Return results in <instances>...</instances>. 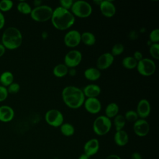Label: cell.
I'll list each match as a JSON object with an SVG mask.
<instances>
[{
	"label": "cell",
	"instance_id": "cell-1",
	"mask_svg": "<svg viewBox=\"0 0 159 159\" xmlns=\"http://www.w3.org/2000/svg\"><path fill=\"white\" fill-rule=\"evenodd\" d=\"M61 97L65 104L74 109L81 107L85 101L82 89L75 86L65 87L61 92Z\"/></svg>",
	"mask_w": 159,
	"mask_h": 159
},
{
	"label": "cell",
	"instance_id": "cell-2",
	"mask_svg": "<svg viewBox=\"0 0 159 159\" xmlns=\"http://www.w3.org/2000/svg\"><path fill=\"white\" fill-rule=\"evenodd\" d=\"M50 20L55 29L65 30L73 26L75 22V17L71 11L58 6L53 10Z\"/></svg>",
	"mask_w": 159,
	"mask_h": 159
},
{
	"label": "cell",
	"instance_id": "cell-3",
	"mask_svg": "<svg viewBox=\"0 0 159 159\" xmlns=\"http://www.w3.org/2000/svg\"><path fill=\"white\" fill-rule=\"evenodd\" d=\"M2 44L5 48L14 50L19 48L22 43V35L15 27H9L4 30L2 35Z\"/></svg>",
	"mask_w": 159,
	"mask_h": 159
},
{
	"label": "cell",
	"instance_id": "cell-4",
	"mask_svg": "<svg viewBox=\"0 0 159 159\" xmlns=\"http://www.w3.org/2000/svg\"><path fill=\"white\" fill-rule=\"evenodd\" d=\"M53 9L47 5H40L32 9L30 14L31 18L39 22H47L51 19Z\"/></svg>",
	"mask_w": 159,
	"mask_h": 159
},
{
	"label": "cell",
	"instance_id": "cell-5",
	"mask_svg": "<svg viewBox=\"0 0 159 159\" xmlns=\"http://www.w3.org/2000/svg\"><path fill=\"white\" fill-rule=\"evenodd\" d=\"M70 10L75 17L86 18L90 16L92 14L93 8L90 4L87 1L79 0L74 1Z\"/></svg>",
	"mask_w": 159,
	"mask_h": 159
},
{
	"label": "cell",
	"instance_id": "cell-6",
	"mask_svg": "<svg viewBox=\"0 0 159 159\" xmlns=\"http://www.w3.org/2000/svg\"><path fill=\"white\" fill-rule=\"evenodd\" d=\"M112 122L106 116L102 115L97 117L93 124L94 132L99 136L107 134L111 129Z\"/></svg>",
	"mask_w": 159,
	"mask_h": 159
},
{
	"label": "cell",
	"instance_id": "cell-7",
	"mask_svg": "<svg viewBox=\"0 0 159 159\" xmlns=\"http://www.w3.org/2000/svg\"><path fill=\"white\" fill-rule=\"evenodd\" d=\"M136 68L139 73L142 76H150L154 74L157 66L153 60L148 58H143L138 61Z\"/></svg>",
	"mask_w": 159,
	"mask_h": 159
},
{
	"label": "cell",
	"instance_id": "cell-8",
	"mask_svg": "<svg viewBox=\"0 0 159 159\" xmlns=\"http://www.w3.org/2000/svg\"><path fill=\"white\" fill-rule=\"evenodd\" d=\"M46 122L50 126L58 127L63 123L64 117L61 111L57 109H52L47 111L45 114Z\"/></svg>",
	"mask_w": 159,
	"mask_h": 159
},
{
	"label": "cell",
	"instance_id": "cell-9",
	"mask_svg": "<svg viewBox=\"0 0 159 159\" xmlns=\"http://www.w3.org/2000/svg\"><path fill=\"white\" fill-rule=\"evenodd\" d=\"M82 60V54L77 50L69 51L65 56L64 64L70 68H74L78 66Z\"/></svg>",
	"mask_w": 159,
	"mask_h": 159
},
{
	"label": "cell",
	"instance_id": "cell-10",
	"mask_svg": "<svg viewBox=\"0 0 159 159\" xmlns=\"http://www.w3.org/2000/svg\"><path fill=\"white\" fill-rule=\"evenodd\" d=\"M65 45L69 48H75L81 42V34L77 30H71L66 33L64 36Z\"/></svg>",
	"mask_w": 159,
	"mask_h": 159
},
{
	"label": "cell",
	"instance_id": "cell-11",
	"mask_svg": "<svg viewBox=\"0 0 159 159\" xmlns=\"http://www.w3.org/2000/svg\"><path fill=\"white\" fill-rule=\"evenodd\" d=\"M133 130L137 136L145 137L149 133L150 125L145 119H139L134 122Z\"/></svg>",
	"mask_w": 159,
	"mask_h": 159
},
{
	"label": "cell",
	"instance_id": "cell-12",
	"mask_svg": "<svg viewBox=\"0 0 159 159\" xmlns=\"http://www.w3.org/2000/svg\"><path fill=\"white\" fill-rule=\"evenodd\" d=\"M114 61V57L109 52L101 54L96 60V67L99 70H104L109 68Z\"/></svg>",
	"mask_w": 159,
	"mask_h": 159
},
{
	"label": "cell",
	"instance_id": "cell-13",
	"mask_svg": "<svg viewBox=\"0 0 159 159\" xmlns=\"http://www.w3.org/2000/svg\"><path fill=\"white\" fill-rule=\"evenodd\" d=\"M83 105L86 111L92 114H98L102 108L101 103L97 98L85 99Z\"/></svg>",
	"mask_w": 159,
	"mask_h": 159
},
{
	"label": "cell",
	"instance_id": "cell-14",
	"mask_svg": "<svg viewBox=\"0 0 159 159\" xmlns=\"http://www.w3.org/2000/svg\"><path fill=\"white\" fill-rule=\"evenodd\" d=\"M151 106L149 101L146 99H140L137 106L136 112L140 119H145L150 114Z\"/></svg>",
	"mask_w": 159,
	"mask_h": 159
},
{
	"label": "cell",
	"instance_id": "cell-15",
	"mask_svg": "<svg viewBox=\"0 0 159 159\" xmlns=\"http://www.w3.org/2000/svg\"><path fill=\"white\" fill-rule=\"evenodd\" d=\"M101 14L106 17H112L116 12V8L114 3L109 0L102 1L99 6Z\"/></svg>",
	"mask_w": 159,
	"mask_h": 159
},
{
	"label": "cell",
	"instance_id": "cell-16",
	"mask_svg": "<svg viewBox=\"0 0 159 159\" xmlns=\"http://www.w3.org/2000/svg\"><path fill=\"white\" fill-rule=\"evenodd\" d=\"M99 149V142L97 139L93 138L88 140L84 145V153L89 157L96 154Z\"/></svg>",
	"mask_w": 159,
	"mask_h": 159
},
{
	"label": "cell",
	"instance_id": "cell-17",
	"mask_svg": "<svg viewBox=\"0 0 159 159\" xmlns=\"http://www.w3.org/2000/svg\"><path fill=\"white\" fill-rule=\"evenodd\" d=\"M83 94L87 98H97L101 92V89L99 86L95 84H89L86 85L82 89Z\"/></svg>",
	"mask_w": 159,
	"mask_h": 159
},
{
	"label": "cell",
	"instance_id": "cell-18",
	"mask_svg": "<svg viewBox=\"0 0 159 159\" xmlns=\"http://www.w3.org/2000/svg\"><path fill=\"white\" fill-rule=\"evenodd\" d=\"M14 117V109L6 105L0 106V121L7 122L13 119Z\"/></svg>",
	"mask_w": 159,
	"mask_h": 159
},
{
	"label": "cell",
	"instance_id": "cell-19",
	"mask_svg": "<svg viewBox=\"0 0 159 159\" xmlns=\"http://www.w3.org/2000/svg\"><path fill=\"white\" fill-rule=\"evenodd\" d=\"M128 134L124 130H117L114 134V140L116 144L119 147H123L129 142Z\"/></svg>",
	"mask_w": 159,
	"mask_h": 159
},
{
	"label": "cell",
	"instance_id": "cell-20",
	"mask_svg": "<svg viewBox=\"0 0 159 159\" xmlns=\"http://www.w3.org/2000/svg\"><path fill=\"white\" fill-rule=\"evenodd\" d=\"M84 76L88 80L94 81L101 77V71L97 68L90 67L85 70Z\"/></svg>",
	"mask_w": 159,
	"mask_h": 159
},
{
	"label": "cell",
	"instance_id": "cell-21",
	"mask_svg": "<svg viewBox=\"0 0 159 159\" xmlns=\"http://www.w3.org/2000/svg\"><path fill=\"white\" fill-rule=\"evenodd\" d=\"M119 107L116 102H111L107 105L105 109V116L109 119L114 118L119 114Z\"/></svg>",
	"mask_w": 159,
	"mask_h": 159
},
{
	"label": "cell",
	"instance_id": "cell-22",
	"mask_svg": "<svg viewBox=\"0 0 159 159\" xmlns=\"http://www.w3.org/2000/svg\"><path fill=\"white\" fill-rule=\"evenodd\" d=\"M68 68L64 63L57 64L53 69V74L57 78H62L68 74Z\"/></svg>",
	"mask_w": 159,
	"mask_h": 159
},
{
	"label": "cell",
	"instance_id": "cell-23",
	"mask_svg": "<svg viewBox=\"0 0 159 159\" xmlns=\"http://www.w3.org/2000/svg\"><path fill=\"white\" fill-rule=\"evenodd\" d=\"M95 35L90 32H84L81 34V42L87 46H92L96 43Z\"/></svg>",
	"mask_w": 159,
	"mask_h": 159
},
{
	"label": "cell",
	"instance_id": "cell-24",
	"mask_svg": "<svg viewBox=\"0 0 159 159\" xmlns=\"http://www.w3.org/2000/svg\"><path fill=\"white\" fill-rule=\"evenodd\" d=\"M14 75L10 71H4L0 75V83L3 86H8L13 83Z\"/></svg>",
	"mask_w": 159,
	"mask_h": 159
},
{
	"label": "cell",
	"instance_id": "cell-25",
	"mask_svg": "<svg viewBox=\"0 0 159 159\" xmlns=\"http://www.w3.org/2000/svg\"><path fill=\"white\" fill-rule=\"evenodd\" d=\"M61 133L66 137L72 136L75 134V127L74 126L68 122H63L60 127Z\"/></svg>",
	"mask_w": 159,
	"mask_h": 159
},
{
	"label": "cell",
	"instance_id": "cell-26",
	"mask_svg": "<svg viewBox=\"0 0 159 159\" xmlns=\"http://www.w3.org/2000/svg\"><path fill=\"white\" fill-rule=\"evenodd\" d=\"M138 61L135 60V58L133 57L128 56L124 57L122 60V66L129 70H132L135 68H136Z\"/></svg>",
	"mask_w": 159,
	"mask_h": 159
},
{
	"label": "cell",
	"instance_id": "cell-27",
	"mask_svg": "<svg viewBox=\"0 0 159 159\" xmlns=\"http://www.w3.org/2000/svg\"><path fill=\"white\" fill-rule=\"evenodd\" d=\"M125 119L122 114H118L116 116L114 117V124L116 131L123 130L125 125Z\"/></svg>",
	"mask_w": 159,
	"mask_h": 159
},
{
	"label": "cell",
	"instance_id": "cell-28",
	"mask_svg": "<svg viewBox=\"0 0 159 159\" xmlns=\"http://www.w3.org/2000/svg\"><path fill=\"white\" fill-rule=\"evenodd\" d=\"M17 9L19 12L24 14H29L32 11L31 6L25 1H20L17 6Z\"/></svg>",
	"mask_w": 159,
	"mask_h": 159
},
{
	"label": "cell",
	"instance_id": "cell-29",
	"mask_svg": "<svg viewBox=\"0 0 159 159\" xmlns=\"http://www.w3.org/2000/svg\"><path fill=\"white\" fill-rule=\"evenodd\" d=\"M124 51V46L120 43H116L113 45L111 49V54L114 57L121 55Z\"/></svg>",
	"mask_w": 159,
	"mask_h": 159
},
{
	"label": "cell",
	"instance_id": "cell-30",
	"mask_svg": "<svg viewBox=\"0 0 159 159\" xmlns=\"http://www.w3.org/2000/svg\"><path fill=\"white\" fill-rule=\"evenodd\" d=\"M124 116L125 120L130 122H135L137 120L139 119V116L136 111L134 110L127 111Z\"/></svg>",
	"mask_w": 159,
	"mask_h": 159
},
{
	"label": "cell",
	"instance_id": "cell-31",
	"mask_svg": "<svg viewBox=\"0 0 159 159\" xmlns=\"http://www.w3.org/2000/svg\"><path fill=\"white\" fill-rule=\"evenodd\" d=\"M150 55L155 60L159 59V43H152L149 47Z\"/></svg>",
	"mask_w": 159,
	"mask_h": 159
},
{
	"label": "cell",
	"instance_id": "cell-32",
	"mask_svg": "<svg viewBox=\"0 0 159 159\" xmlns=\"http://www.w3.org/2000/svg\"><path fill=\"white\" fill-rule=\"evenodd\" d=\"M13 6V2L11 0H1L0 1V11H7Z\"/></svg>",
	"mask_w": 159,
	"mask_h": 159
},
{
	"label": "cell",
	"instance_id": "cell-33",
	"mask_svg": "<svg viewBox=\"0 0 159 159\" xmlns=\"http://www.w3.org/2000/svg\"><path fill=\"white\" fill-rule=\"evenodd\" d=\"M149 40L152 43H158L159 42V29L158 28L153 29L149 35Z\"/></svg>",
	"mask_w": 159,
	"mask_h": 159
},
{
	"label": "cell",
	"instance_id": "cell-34",
	"mask_svg": "<svg viewBox=\"0 0 159 159\" xmlns=\"http://www.w3.org/2000/svg\"><path fill=\"white\" fill-rule=\"evenodd\" d=\"M7 92L11 94H16L20 90V85L17 83H12L7 86Z\"/></svg>",
	"mask_w": 159,
	"mask_h": 159
},
{
	"label": "cell",
	"instance_id": "cell-35",
	"mask_svg": "<svg viewBox=\"0 0 159 159\" xmlns=\"http://www.w3.org/2000/svg\"><path fill=\"white\" fill-rule=\"evenodd\" d=\"M73 2L74 1L73 0H60L59 1V3L60 4V6L68 11L71 9Z\"/></svg>",
	"mask_w": 159,
	"mask_h": 159
},
{
	"label": "cell",
	"instance_id": "cell-36",
	"mask_svg": "<svg viewBox=\"0 0 159 159\" xmlns=\"http://www.w3.org/2000/svg\"><path fill=\"white\" fill-rule=\"evenodd\" d=\"M8 96V92L6 87L0 85V102L4 101Z\"/></svg>",
	"mask_w": 159,
	"mask_h": 159
},
{
	"label": "cell",
	"instance_id": "cell-37",
	"mask_svg": "<svg viewBox=\"0 0 159 159\" xmlns=\"http://www.w3.org/2000/svg\"><path fill=\"white\" fill-rule=\"evenodd\" d=\"M133 57L137 61H139L140 60H141L143 58L142 53L140 51H138V50H136V51L134 52V55H133Z\"/></svg>",
	"mask_w": 159,
	"mask_h": 159
},
{
	"label": "cell",
	"instance_id": "cell-38",
	"mask_svg": "<svg viewBox=\"0 0 159 159\" xmlns=\"http://www.w3.org/2000/svg\"><path fill=\"white\" fill-rule=\"evenodd\" d=\"M130 159H142V157L140 153L135 152L131 154Z\"/></svg>",
	"mask_w": 159,
	"mask_h": 159
},
{
	"label": "cell",
	"instance_id": "cell-39",
	"mask_svg": "<svg viewBox=\"0 0 159 159\" xmlns=\"http://www.w3.org/2000/svg\"><path fill=\"white\" fill-rule=\"evenodd\" d=\"M5 24V17L2 13V12L0 11V29H2Z\"/></svg>",
	"mask_w": 159,
	"mask_h": 159
},
{
	"label": "cell",
	"instance_id": "cell-40",
	"mask_svg": "<svg viewBox=\"0 0 159 159\" xmlns=\"http://www.w3.org/2000/svg\"><path fill=\"white\" fill-rule=\"evenodd\" d=\"M105 159H121V158L117 155L111 154V155H109L107 156L105 158Z\"/></svg>",
	"mask_w": 159,
	"mask_h": 159
},
{
	"label": "cell",
	"instance_id": "cell-41",
	"mask_svg": "<svg viewBox=\"0 0 159 159\" xmlns=\"http://www.w3.org/2000/svg\"><path fill=\"white\" fill-rule=\"evenodd\" d=\"M5 50L6 48L4 47V46L2 43H0V57L4 55V53H5Z\"/></svg>",
	"mask_w": 159,
	"mask_h": 159
},
{
	"label": "cell",
	"instance_id": "cell-42",
	"mask_svg": "<svg viewBox=\"0 0 159 159\" xmlns=\"http://www.w3.org/2000/svg\"><path fill=\"white\" fill-rule=\"evenodd\" d=\"M89 157L87 155H86L85 153H82L81 154L79 157H78V159H89Z\"/></svg>",
	"mask_w": 159,
	"mask_h": 159
},
{
	"label": "cell",
	"instance_id": "cell-43",
	"mask_svg": "<svg viewBox=\"0 0 159 159\" xmlns=\"http://www.w3.org/2000/svg\"><path fill=\"white\" fill-rule=\"evenodd\" d=\"M71 76H75L76 73V70L74 68H70V70H68V73Z\"/></svg>",
	"mask_w": 159,
	"mask_h": 159
},
{
	"label": "cell",
	"instance_id": "cell-44",
	"mask_svg": "<svg viewBox=\"0 0 159 159\" xmlns=\"http://www.w3.org/2000/svg\"><path fill=\"white\" fill-rule=\"evenodd\" d=\"M34 4L35 6V7L39 6L40 5H42V1H39V0H35V1H34Z\"/></svg>",
	"mask_w": 159,
	"mask_h": 159
},
{
	"label": "cell",
	"instance_id": "cell-45",
	"mask_svg": "<svg viewBox=\"0 0 159 159\" xmlns=\"http://www.w3.org/2000/svg\"><path fill=\"white\" fill-rule=\"evenodd\" d=\"M93 2H94L96 5L99 6L100 4H101V3L102 2V0H94V1H93Z\"/></svg>",
	"mask_w": 159,
	"mask_h": 159
}]
</instances>
